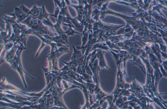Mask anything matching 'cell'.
Returning <instances> with one entry per match:
<instances>
[{
  "instance_id": "6da1fadb",
  "label": "cell",
  "mask_w": 167,
  "mask_h": 109,
  "mask_svg": "<svg viewBox=\"0 0 167 109\" xmlns=\"http://www.w3.org/2000/svg\"><path fill=\"white\" fill-rule=\"evenodd\" d=\"M69 52V47H60L57 51L50 52L47 56L48 59V67H52V70L59 71L58 66V60L63 54Z\"/></svg>"
},
{
  "instance_id": "7a4b0ae2",
  "label": "cell",
  "mask_w": 167,
  "mask_h": 109,
  "mask_svg": "<svg viewBox=\"0 0 167 109\" xmlns=\"http://www.w3.org/2000/svg\"><path fill=\"white\" fill-rule=\"evenodd\" d=\"M23 32L27 35L35 36L39 38L41 40V42L46 43L48 45H50L51 47L50 52L55 51H57L58 48L57 45L56 43L45 39L40 34L28 28L25 30L23 31Z\"/></svg>"
},
{
  "instance_id": "3957f363",
  "label": "cell",
  "mask_w": 167,
  "mask_h": 109,
  "mask_svg": "<svg viewBox=\"0 0 167 109\" xmlns=\"http://www.w3.org/2000/svg\"><path fill=\"white\" fill-rule=\"evenodd\" d=\"M30 29L41 35H47L53 37L58 35L57 33L52 32L47 26L44 25L42 22L39 20L37 24Z\"/></svg>"
},
{
  "instance_id": "277c9868",
  "label": "cell",
  "mask_w": 167,
  "mask_h": 109,
  "mask_svg": "<svg viewBox=\"0 0 167 109\" xmlns=\"http://www.w3.org/2000/svg\"><path fill=\"white\" fill-rule=\"evenodd\" d=\"M63 16L59 15L58 19L57 20L56 23L54 24L53 28L59 36L61 37L62 39L68 44V36L64 33V31L62 28V25Z\"/></svg>"
},
{
  "instance_id": "5b68a950",
  "label": "cell",
  "mask_w": 167,
  "mask_h": 109,
  "mask_svg": "<svg viewBox=\"0 0 167 109\" xmlns=\"http://www.w3.org/2000/svg\"><path fill=\"white\" fill-rule=\"evenodd\" d=\"M20 44L14 45L12 47L9 51H6L3 59V62H6L8 63L12 60L15 56L17 50L20 47Z\"/></svg>"
},
{
  "instance_id": "8992f818",
  "label": "cell",
  "mask_w": 167,
  "mask_h": 109,
  "mask_svg": "<svg viewBox=\"0 0 167 109\" xmlns=\"http://www.w3.org/2000/svg\"><path fill=\"white\" fill-rule=\"evenodd\" d=\"M4 23L6 24V30L5 31H3L1 29V40L3 41L4 42L11 37L12 33L11 30V25L9 23L4 21Z\"/></svg>"
},
{
  "instance_id": "52a82bcc",
  "label": "cell",
  "mask_w": 167,
  "mask_h": 109,
  "mask_svg": "<svg viewBox=\"0 0 167 109\" xmlns=\"http://www.w3.org/2000/svg\"><path fill=\"white\" fill-rule=\"evenodd\" d=\"M14 13L16 19V21L18 23L25 19L29 16L23 12L19 7H15Z\"/></svg>"
},
{
  "instance_id": "ba28073f",
  "label": "cell",
  "mask_w": 167,
  "mask_h": 109,
  "mask_svg": "<svg viewBox=\"0 0 167 109\" xmlns=\"http://www.w3.org/2000/svg\"><path fill=\"white\" fill-rule=\"evenodd\" d=\"M50 16V14L46 10L44 5H43L41 8L40 15L37 19L41 21L44 19L48 20L49 19V17Z\"/></svg>"
},
{
  "instance_id": "9c48e42d",
  "label": "cell",
  "mask_w": 167,
  "mask_h": 109,
  "mask_svg": "<svg viewBox=\"0 0 167 109\" xmlns=\"http://www.w3.org/2000/svg\"><path fill=\"white\" fill-rule=\"evenodd\" d=\"M98 58L99 60V66L101 69H104L106 68L109 69H110L109 67L108 66L107 64L105 62L104 55L101 51L99 52L97 54Z\"/></svg>"
},
{
  "instance_id": "30bf717a",
  "label": "cell",
  "mask_w": 167,
  "mask_h": 109,
  "mask_svg": "<svg viewBox=\"0 0 167 109\" xmlns=\"http://www.w3.org/2000/svg\"><path fill=\"white\" fill-rule=\"evenodd\" d=\"M41 10V8L38 7L36 5H35L30 9L29 15L34 19H37L40 15Z\"/></svg>"
},
{
  "instance_id": "8fae6325",
  "label": "cell",
  "mask_w": 167,
  "mask_h": 109,
  "mask_svg": "<svg viewBox=\"0 0 167 109\" xmlns=\"http://www.w3.org/2000/svg\"><path fill=\"white\" fill-rule=\"evenodd\" d=\"M55 5V11L54 14H50V16H52L55 18L56 20L58 19V17L59 15L60 11H61V9L57 5L56 2L55 1H54Z\"/></svg>"
},
{
  "instance_id": "7c38bea8",
  "label": "cell",
  "mask_w": 167,
  "mask_h": 109,
  "mask_svg": "<svg viewBox=\"0 0 167 109\" xmlns=\"http://www.w3.org/2000/svg\"><path fill=\"white\" fill-rule=\"evenodd\" d=\"M29 36V35H27L25 34L24 32H23V31L21 34L20 41V44L21 43L24 45V46L25 47H26V42L27 39L28 38Z\"/></svg>"
},
{
  "instance_id": "4fadbf2b",
  "label": "cell",
  "mask_w": 167,
  "mask_h": 109,
  "mask_svg": "<svg viewBox=\"0 0 167 109\" xmlns=\"http://www.w3.org/2000/svg\"><path fill=\"white\" fill-rule=\"evenodd\" d=\"M73 47L74 52L71 58V60L77 59L80 58L82 56L81 51H78L77 49H76L74 46Z\"/></svg>"
},
{
  "instance_id": "5bb4252c",
  "label": "cell",
  "mask_w": 167,
  "mask_h": 109,
  "mask_svg": "<svg viewBox=\"0 0 167 109\" xmlns=\"http://www.w3.org/2000/svg\"><path fill=\"white\" fill-rule=\"evenodd\" d=\"M48 45L46 44V43L42 42L40 46V47L38 50V51H37V53L36 56H35V58H36L39 55V54H40V53L41 52V51H43V49L44 48V47L46 46V45Z\"/></svg>"
},
{
  "instance_id": "9a60e30c",
  "label": "cell",
  "mask_w": 167,
  "mask_h": 109,
  "mask_svg": "<svg viewBox=\"0 0 167 109\" xmlns=\"http://www.w3.org/2000/svg\"><path fill=\"white\" fill-rule=\"evenodd\" d=\"M14 44L12 42H9L5 44V52L9 51L13 46Z\"/></svg>"
},
{
  "instance_id": "2e32d148",
  "label": "cell",
  "mask_w": 167,
  "mask_h": 109,
  "mask_svg": "<svg viewBox=\"0 0 167 109\" xmlns=\"http://www.w3.org/2000/svg\"><path fill=\"white\" fill-rule=\"evenodd\" d=\"M19 7L22 10L24 13H26V14L29 16V12L30 10V9L26 7L25 6L23 5H22L20 6Z\"/></svg>"
}]
</instances>
